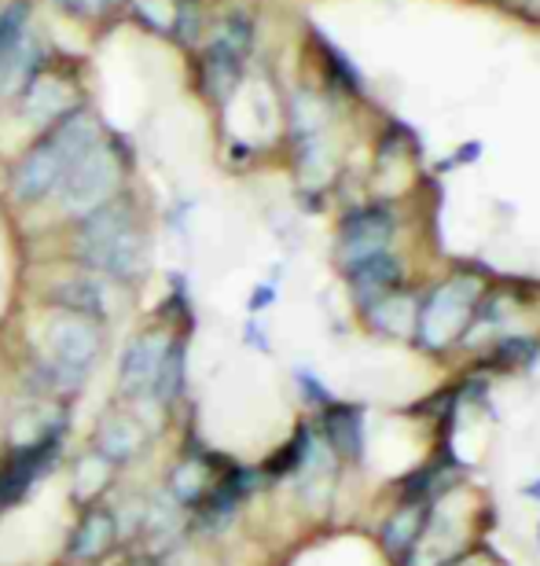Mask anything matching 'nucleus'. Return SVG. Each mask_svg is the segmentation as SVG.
<instances>
[{"label": "nucleus", "mask_w": 540, "mask_h": 566, "mask_svg": "<svg viewBox=\"0 0 540 566\" xmlns=\"http://www.w3.org/2000/svg\"><path fill=\"white\" fill-rule=\"evenodd\" d=\"M121 185V163L115 155V147L96 140L88 151H82L71 163V169L63 174V180L55 185V199L71 218H85V213L99 210L104 202L118 196Z\"/></svg>", "instance_id": "39448f33"}, {"label": "nucleus", "mask_w": 540, "mask_h": 566, "mask_svg": "<svg viewBox=\"0 0 540 566\" xmlns=\"http://www.w3.org/2000/svg\"><path fill=\"white\" fill-rule=\"evenodd\" d=\"M133 15L162 38L191 41L199 30V0H129Z\"/></svg>", "instance_id": "5701e85b"}, {"label": "nucleus", "mask_w": 540, "mask_h": 566, "mask_svg": "<svg viewBox=\"0 0 540 566\" xmlns=\"http://www.w3.org/2000/svg\"><path fill=\"white\" fill-rule=\"evenodd\" d=\"M489 280L475 265H456L453 273L423 283L420 294V321H415V338L412 346L423 357L448 360L456 357V346L464 338L470 316H475L478 298L486 294Z\"/></svg>", "instance_id": "f257e3e1"}, {"label": "nucleus", "mask_w": 540, "mask_h": 566, "mask_svg": "<svg viewBox=\"0 0 540 566\" xmlns=\"http://www.w3.org/2000/svg\"><path fill=\"white\" fill-rule=\"evenodd\" d=\"M489 526H493V504L486 501V493L475 490L470 482L448 485L442 496H434L426 504L420 545H415L412 559L404 566H442L448 559L464 556L467 548L486 541Z\"/></svg>", "instance_id": "f03ea898"}, {"label": "nucleus", "mask_w": 540, "mask_h": 566, "mask_svg": "<svg viewBox=\"0 0 540 566\" xmlns=\"http://www.w3.org/2000/svg\"><path fill=\"white\" fill-rule=\"evenodd\" d=\"M309 441H313V420H301L295 427V434H290L284 446H279L273 457L262 463L265 479L268 482H290V479H295V471L301 468V460H306Z\"/></svg>", "instance_id": "bb28decb"}, {"label": "nucleus", "mask_w": 540, "mask_h": 566, "mask_svg": "<svg viewBox=\"0 0 540 566\" xmlns=\"http://www.w3.org/2000/svg\"><path fill=\"white\" fill-rule=\"evenodd\" d=\"M423 518H426L423 504L390 501L387 515L379 518V530H375V545L390 566H404L412 559V552L420 545V534H423Z\"/></svg>", "instance_id": "f3484780"}, {"label": "nucleus", "mask_w": 540, "mask_h": 566, "mask_svg": "<svg viewBox=\"0 0 540 566\" xmlns=\"http://www.w3.org/2000/svg\"><path fill=\"white\" fill-rule=\"evenodd\" d=\"M44 343H49V357L55 365L85 376L96 365L99 349H104V332H99L96 321H85V316L55 313L44 327Z\"/></svg>", "instance_id": "9b49d317"}, {"label": "nucleus", "mask_w": 540, "mask_h": 566, "mask_svg": "<svg viewBox=\"0 0 540 566\" xmlns=\"http://www.w3.org/2000/svg\"><path fill=\"white\" fill-rule=\"evenodd\" d=\"M49 302L55 305V313H74V316H85V321H96V324L107 321V313H110L107 283L93 273L52 283Z\"/></svg>", "instance_id": "4be33fe9"}, {"label": "nucleus", "mask_w": 540, "mask_h": 566, "mask_svg": "<svg viewBox=\"0 0 540 566\" xmlns=\"http://www.w3.org/2000/svg\"><path fill=\"white\" fill-rule=\"evenodd\" d=\"M246 338H251V346H254V349H262V354H268V349H273V346H268V338H265V332H262V327H257L254 321H251V324H246Z\"/></svg>", "instance_id": "2f4dec72"}, {"label": "nucleus", "mask_w": 540, "mask_h": 566, "mask_svg": "<svg viewBox=\"0 0 540 566\" xmlns=\"http://www.w3.org/2000/svg\"><path fill=\"white\" fill-rule=\"evenodd\" d=\"M519 493H522V496H526V501H530V504H540V479H530V482L522 485Z\"/></svg>", "instance_id": "473e14b6"}, {"label": "nucleus", "mask_w": 540, "mask_h": 566, "mask_svg": "<svg viewBox=\"0 0 540 566\" xmlns=\"http://www.w3.org/2000/svg\"><path fill=\"white\" fill-rule=\"evenodd\" d=\"M30 71V4L15 0L0 11V88H11Z\"/></svg>", "instance_id": "aec40b11"}, {"label": "nucleus", "mask_w": 540, "mask_h": 566, "mask_svg": "<svg viewBox=\"0 0 540 566\" xmlns=\"http://www.w3.org/2000/svg\"><path fill=\"white\" fill-rule=\"evenodd\" d=\"M71 111H77V88L66 77L55 74H38L27 77L22 85V115L38 126H55L60 118H66Z\"/></svg>", "instance_id": "412c9836"}, {"label": "nucleus", "mask_w": 540, "mask_h": 566, "mask_svg": "<svg viewBox=\"0 0 540 566\" xmlns=\"http://www.w3.org/2000/svg\"><path fill=\"white\" fill-rule=\"evenodd\" d=\"M295 387L301 394V401L309 405L313 412H320V409H328V405L335 401V394L324 387L317 371H309V368H295Z\"/></svg>", "instance_id": "cd10ccee"}, {"label": "nucleus", "mask_w": 540, "mask_h": 566, "mask_svg": "<svg viewBox=\"0 0 540 566\" xmlns=\"http://www.w3.org/2000/svg\"><path fill=\"white\" fill-rule=\"evenodd\" d=\"M63 11H71L74 19H104L107 11H115L121 0H55Z\"/></svg>", "instance_id": "c85d7f7f"}, {"label": "nucleus", "mask_w": 540, "mask_h": 566, "mask_svg": "<svg viewBox=\"0 0 540 566\" xmlns=\"http://www.w3.org/2000/svg\"><path fill=\"white\" fill-rule=\"evenodd\" d=\"M420 294H423V283H404V287L382 294L371 305H364L357 316L364 324L368 335L382 338V343H401V346H412L415 338V321H420Z\"/></svg>", "instance_id": "1a4fd4ad"}, {"label": "nucleus", "mask_w": 540, "mask_h": 566, "mask_svg": "<svg viewBox=\"0 0 540 566\" xmlns=\"http://www.w3.org/2000/svg\"><path fill=\"white\" fill-rule=\"evenodd\" d=\"M371 196L379 202H404L420 185V158H415V140L398 126H387L382 137L371 147Z\"/></svg>", "instance_id": "423d86ee"}, {"label": "nucleus", "mask_w": 540, "mask_h": 566, "mask_svg": "<svg viewBox=\"0 0 540 566\" xmlns=\"http://www.w3.org/2000/svg\"><path fill=\"white\" fill-rule=\"evenodd\" d=\"M140 566H162V563H151V559H144Z\"/></svg>", "instance_id": "c9c22d12"}, {"label": "nucleus", "mask_w": 540, "mask_h": 566, "mask_svg": "<svg viewBox=\"0 0 540 566\" xmlns=\"http://www.w3.org/2000/svg\"><path fill=\"white\" fill-rule=\"evenodd\" d=\"M96 137V122L88 111H71L66 118H60L44 137L19 158L15 174H11V191L19 202H41L55 196V185L63 180V174L71 169V163L82 151H88Z\"/></svg>", "instance_id": "7ed1b4c3"}, {"label": "nucleus", "mask_w": 540, "mask_h": 566, "mask_svg": "<svg viewBox=\"0 0 540 566\" xmlns=\"http://www.w3.org/2000/svg\"><path fill=\"white\" fill-rule=\"evenodd\" d=\"M442 566H508L504 563L497 552H493L486 541L481 545H475V548H467L464 556H456V559H448V563H442Z\"/></svg>", "instance_id": "c756f323"}, {"label": "nucleus", "mask_w": 540, "mask_h": 566, "mask_svg": "<svg viewBox=\"0 0 540 566\" xmlns=\"http://www.w3.org/2000/svg\"><path fill=\"white\" fill-rule=\"evenodd\" d=\"M184 371H188V343L184 338H173L162 357L159 379H155V387H151V401L162 405V409H173V405L184 398V379H188Z\"/></svg>", "instance_id": "a878e982"}, {"label": "nucleus", "mask_w": 540, "mask_h": 566, "mask_svg": "<svg viewBox=\"0 0 540 566\" xmlns=\"http://www.w3.org/2000/svg\"><path fill=\"white\" fill-rule=\"evenodd\" d=\"M313 423L324 434V441L331 446V452L339 457L346 471H353L368 457V409L357 401H339L335 398L328 409L313 412Z\"/></svg>", "instance_id": "9d476101"}, {"label": "nucleus", "mask_w": 540, "mask_h": 566, "mask_svg": "<svg viewBox=\"0 0 540 566\" xmlns=\"http://www.w3.org/2000/svg\"><path fill=\"white\" fill-rule=\"evenodd\" d=\"M229 460L213 457V452H202V457H180L170 471H166V485L162 493L180 507V512H195L202 504V496L210 493L213 479Z\"/></svg>", "instance_id": "a211bd4d"}, {"label": "nucleus", "mask_w": 540, "mask_h": 566, "mask_svg": "<svg viewBox=\"0 0 540 566\" xmlns=\"http://www.w3.org/2000/svg\"><path fill=\"white\" fill-rule=\"evenodd\" d=\"M404 235V213L393 202L364 199L339 218L335 232V265L339 273H350L353 265L368 262L375 254L398 251Z\"/></svg>", "instance_id": "20e7f679"}, {"label": "nucleus", "mask_w": 540, "mask_h": 566, "mask_svg": "<svg viewBox=\"0 0 540 566\" xmlns=\"http://www.w3.org/2000/svg\"><path fill=\"white\" fill-rule=\"evenodd\" d=\"M519 11H526V15L540 22V0H519Z\"/></svg>", "instance_id": "72a5a7b5"}, {"label": "nucleus", "mask_w": 540, "mask_h": 566, "mask_svg": "<svg viewBox=\"0 0 540 566\" xmlns=\"http://www.w3.org/2000/svg\"><path fill=\"white\" fill-rule=\"evenodd\" d=\"M346 280V291H350V302L353 310L360 313L364 305H371L382 294L404 287V283H412L415 273H412V254L398 247V251H387V254H375L368 258V262L353 265L350 273H342Z\"/></svg>", "instance_id": "f8f14e48"}, {"label": "nucleus", "mask_w": 540, "mask_h": 566, "mask_svg": "<svg viewBox=\"0 0 540 566\" xmlns=\"http://www.w3.org/2000/svg\"><path fill=\"white\" fill-rule=\"evenodd\" d=\"M60 449H63V438L38 441V446H27V449H4V457H0V512L19 504L22 496L33 490V482H41L44 474L55 468Z\"/></svg>", "instance_id": "ddd939ff"}, {"label": "nucleus", "mask_w": 540, "mask_h": 566, "mask_svg": "<svg viewBox=\"0 0 540 566\" xmlns=\"http://www.w3.org/2000/svg\"><path fill=\"white\" fill-rule=\"evenodd\" d=\"M540 360V335H504L489 349H481L478 357L467 360L464 371L475 376H519V371H533Z\"/></svg>", "instance_id": "6ab92c4d"}, {"label": "nucleus", "mask_w": 540, "mask_h": 566, "mask_svg": "<svg viewBox=\"0 0 540 566\" xmlns=\"http://www.w3.org/2000/svg\"><path fill=\"white\" fill-rule=\"evenodd\" d=\"M118 552V518L115 507L107 504H88L82 507V518L71 530V541H66V559L74 566H99Z\"/></svg>", "instance_id": "2eb2a0df"}, {"label": "nucleus", "mask_w": 540, "mask_h": 566, "mask_svg": "<svg viewBox=\"0 0 540 566\" xmlns=\"http://www.w3.org/2000/svg\"><path fill=\"white\" fill-rule=\"evenodd\" d=\"M148 449H151V427L133 409H110L99 416V423L93 430V452H99L107 463H115L118 471L137 463Z\"/></svg>", "instance_id": "4468645a"}, {"label": "nucleus", "mask_w": 540, "mask_h": 566, "mask_svg": "<svg viewBox=\"0 0 540 566\" xmlns=\"http://www.w3.org/2000/svg\"><path fill=\"white\" fill-rule=\"evenodd\" d=\"M273 302H276V287L273 283H262V287L251 294V313H262L265 305H273Z\"/></svg>", "instance_id": "7c9ffc66"}, {"label": "nucleus", "mask_w": 540, "mask_h": 566, "mask_svg": "<svg viewBox=\"0 0 540 566\" xmlns=\"http://www.w3.org/2000/svg\"><path fill=\"white\" fill-rule=\"evenodd\" d=\"M184 515L188 512H180L166 493H155L144 501L140 530H137V545L144 552V559L162 563V556H170V552L180 545V537H184V526H188Z\"/></svg>", "instance_id": "dca6fc26"}, {"label": "nucleus", "mask_w": 540, "mask_h": 566, "mask_svg": "<svg viewBox=\"0 0 540 566\" xmlns=\"http://www.w3.org/2000/svg\"><path fill=\"white\" fill-rule=\"evenodd\" d=\"M170 343H173L170 332H162V327H148V332H140L137 338H129V346L121 349L118 394L129 405L151 401V387H155V379H159L162 357H166V349H170Z\"/></svg>", "instance_id": "6e6552de"}, {"label": "nucleus", "mask_w": 540, "mask_h": 566, "mask_svg": "<svg viewBox=\"0 0 540 566\" xmlns=\"http://www.w3.org/2000/svg\"><path fill=\"white\" fill-rule=\"evenodd\" d=\"M467 468L459 463L453 441L448 438H437L426 460L415 463L412 471H404L398 482L390 485V501H409V504H431L434 496H442L448 485L464 482Z\"/></svg>", "instance_id": "0eeeda50"}, {"label": "nucleus", "mask_w": 540, "mask_h": 566, "mask_svg": "<svg viewBox=\"0 0 540 566\" xmlns=\"http://www.w3.org/2000/svg\"><path fill=\"white\" fill-rule=\"evenodd\" d=\"M115 474L118 468L115 463H107L99 452H82V457L74 460V468H71V490H74V504H96L99 496H104L110 485H115Z\"/></svg>", "instance_id": "b1692460"}, {"label": "nucleus", "mask_w": 540, "mask_h": 566, "mask_svg": "<svg viewBox=\"0 0 540 566\" xmlns=\"http://www.w3.org/2000/svg\"><path fill=\"white\" fill-rule=\"evenodd\" d=\"M537 548H540V518H537Z\"/></svg>", "instance_id": "f704fd0d"}, {"label": "nucleus", "mask_w": 540, "mask_h": 566, "mask_svg": "<svg viewBox=\"0 0 540 566\" xmlns=\"http://www.w3.org/2000/svg\"><path fill=\"white\" fill-rule=\"evenodd\" d=\"M243 66L246 60L218 49V44H210V49L202 52V85H207V93L218 99V104H229V96L240 88Z\"/></svg>", "instance_id": "393cba45"}]
</instances>
